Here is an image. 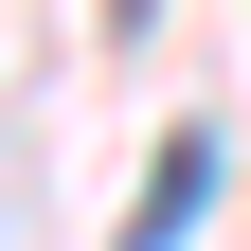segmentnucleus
Segmentation results:
<instances>
[{"instance_id": "obj_1", "label": "nucleus", "mask_w": 251, "mask_h": 251, "mask_svg": "<svg viewBox=\"0 0 251 251\" xmlns=\"http://www.w3.org/2000/svg\"><path fill=\"white\" fill-rule=\"evenodd\" d=\"M198 215H215V144H198V126H179V144H162V179H144V215H126L108 251H179V233H198Z\"/></svg>"}, {"instance_id": "obj_2", "label": "nucleus", "mask_w": 251, "mask_h": 251, "mask_svg": "<svg viewBox=\"0 0 251 251\" xmlns=\"http://www.w3.org/2000/svg\"><path fill=\"white\" fill-rule=\"evenodd\" d=\"M144 18H162V0H108V36H144Z\"/></svg>"}]
</instances>
